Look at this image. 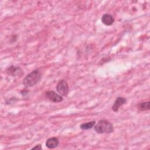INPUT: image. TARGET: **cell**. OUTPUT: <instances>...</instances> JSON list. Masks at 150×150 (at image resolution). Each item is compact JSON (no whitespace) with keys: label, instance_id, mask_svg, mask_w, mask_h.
I'll use <instances>...</instances> for the list:
<instances>
[{"label":"cell","instance_id":"cell-1","mask_svg":"<svg viewBox=\"0 0 150 150\" xmlns=\"http://www.w3.org/2000/svg\"><path fill=\"white\" fill-rule=\"evenodd\" d=\"M41 79V73L39 70H35L28 74L23 79V84L25 87H30L36 85Z\"/></svg>","mask_w":150,"mask_h":150},{"label":"cell","instance_id":"cell-2","mask_svg":"<svg viewBox=\"0 0 150 150\" xmlns=\"http://www.w3.org/2000/svg\"><path fill=\"white\" fill-rule=\"evenodd\" d=\"M94 130L98 134L111 133L113 132L112 124L105 120H101L94 126Z\"/></svg>","mask_w":150,"mask_h":150},{"label":"cell","instance_id":"cell-3","mask_svg":"<svg viewBox=\"0 0 150 150\" xmlns=\"http://www.w3.org/2000/svg\"><path fill=\"white\" fill-rule=\"evenodd\" d=\"M56 90L60 96H66L69 91V87L67 82L64 80H60L57 84Z\"/></svg>","mask_w":150,"mask_h":150},{"label":"cell","instance_id":"cell-4","mask_svg":"<svg viewBox=\"0 0 150 150\" xmlns=\"http://www.w3.org/2000/svg\"><path fill=\"white\" fill-rule=\"evenodd\" d=\"M6 73L12 76H19L23 74V71L20 67L12 65L6 69Z\"/></svg>","mask_w":150,"mask_h":150},{"label":"cell","instance_id":"cell-5","mask_svg":"<svg viewBox=\"0 0 150 150\" xmlns=\"http://www.w3.org/2000/svg\"><path fill=\"white\" fill-rule=\"evenodd\" d=\"M46 97L49 100L54 103H60L63 101L62 96L59 95L53 91H48L46 93Z\"/></svg>","mask_w":150,"mask_h":150},{"label":"cell","instance_id":"cell-6","mask_svg":"<svg viewBox=\"0 0 150 150\" xmlns=\"http://www.w3.org/2000/svg\"><path fill=\"white\" fill-rule=\"evenodd\" d=\"M126 101H127L126 98L124 97H117L112 106V110L114 112H117L119 110V108L122 105L126 103Z\"/></svg>","mask_w":150,"mask_h":150},{"label":"cell","instance_id":"cell-7","mask_svg":"<svg viewBox=\"0 0 150 150\" xmlns=\"http://www.w3.org/2000/svg\"><path fill=\"white\" fill-rule=\"evenodd\" d=\"M59 141L56 137H52L47 139L46 142V146L50 149H53L58 146Z\"/></svg>","mask_w":150,"mask_h":150},{"label":"cell","instance_id":"cell-8","mask_svg":"<svg viewBox=\"0 0 150 150\" xmlns=\"http://www.w3.org/2000/svg\"><path fill=\"white\" fill-rule=\"evenodd\" d=\"M102 22L106 26H110L114 22V19L110 14L105 13L103 15L101 18Z\"/></svg>","mask_w":150,"mask_h":150},{"label":"cell","instance_id":"cell-9","mask_svg":"<svg viewBox=\"0 0 150 150\" xmlns=\"http://www.w3.org/2000/svg\"><path fill=\"white\" fill-rule=\"evenodd\" d=\"M95 124H96V121H90V122H88L81 124L80 125V128L81 129L86 130V129L92 128L93 127L95 126Z\"/></svg>","mask_w":150,"mask_h":150},{"label":"cell","instance_id":"cell-10","mask_svg":"<svg viewBox=\"0 0 150 150\" xmlns=\"http://www.w3.org/2000/svg\"><path fill=\"white\" fill-rule=\"evenodd\" d=\"M149 101L142 102L138 104V108L139 111H146L149 110Z\"/></svg>","mask_w":150,"mask_h":150},{"label":"cell","instance_id":"cell-11","mask_svg":"<svg viewBox=\"0 0 150 150\" xmlns=\"http://www.w3.org/2000/svg\"><path fill=\"white\" fill-rule=\"evenodd\" d=\"M32 149H42V146H41V145H40V144H39V145H37L36 146H35V147L32 148Z\"/></svg>","mask_w":150,"mask_h":150}]
</instances>
